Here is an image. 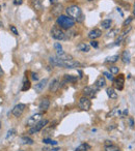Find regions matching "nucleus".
I'll list each match as a JSON object with an SVG mask.
<instances>
[{
    "mask_svg": "<svg viewBox=\"0 0 135 151\" xmlns=\"http://www.w3.org/2000/svg\"><path fill=\"white\" fill-rule=\"evenodd\" d=\"M30 81L25 77L23 80V86H22V91H27L30 88Z\"/></svg>",
    "mask_w": 135,
    "mask_h": 151,
    "instance_id": "5701e85b",
    "label": "nucleus"
},
{
    "mask_svg": "<svg viewBox=\"0 0 135 151\" xmlns=\"http://www.w3.org/2000/svg\"><path fill=\"white\" fill-rule=\"evenodd\" d=\"M116 34H119V29H113V30H111L110 32L108 33V36L113 37V36H115Z\"/></svg>",
    "mask_w": 135,
    "mask_h": 151,
    "instance_id": "473e14b6",
    "label": "nucleus"
},
{
    "mask_svg": "<svg viewBox=\"0 0 135 151\" xmlns=\"http://www.w3.org/2000/svg\"><path fill=\"white\" fill-rule=\"evenodd\" d=\"M43 150H45V151H59L60 149L59 148H51V149L45 148V149H43Z\"/></svg>",
    "mask_w": 135,
    "mask_h": 151,
    "instance_id": "ea45409f",
    "label": "nucleus"
},
{
    "mask_svg": "<svg viewBox=\"0 0 135 151\" xmlns=\"http://www.w3.org/2000/svg\"><path fill=\"white\" fill-rule=\"evenodd\" d=\"M20 142H21V144H23V145H32L33 144V140L28 137H22L21 139H20Z\"/></svg>",
    "mask_w": 135,
    "mask_h": 151,
    "instance_id": "4be33fe9",
    "label": "nucleus"
},
{
    "mask_svg": "<svg viewBox=\"0 0 135 151\" xmlns=\"http://www.w3.org/2000/svg\"><path fill=\"white\" fill-rule=\"evenodd\" d=\"M0 27H3V24L1 23V22H0Z\"/></svg>",
    "mask_w": 135,
    "mask_h": 151,
    "instance_id": "09e8293b",
    "label": "nucleus"
},
{
    "mask_svg": "<svg viewBox=\"0 0 135 151\" xmlns=\"http://www.w3.org/2000/svg\"><path fill=\"white\" fill-rule=\"evenodd\" d=\"M77 81V77L72 75H64V82L66 83H74Z\"/></svg>",
    "mask_w": 135,
    "mask_h": 151,
    "instance_id": "b1692460",
    "label": "nucleus"
},
{
    "mask_svg": "<svg viewBox=\"0 0 135 151\" xmlns=\"http://www.w3.org/2000/svg\"><path fill=\"white\" fill-rule=\"evenodd\" d=\"M90 149V146L88 144H86V143H83V144L79 145L77 148L75 149V151H87Z\"/></svg>",
    "mask_w": 135,
    "mask_h": 151,
    "instance_id": "393cba45",
    "label": "nucleus"
},
{
    "mask_svg": "<svg viewBox=\"0 0 135 151\" xmlns=\"http://www.w3.org/2000/svg\"><path fill=\"white\" fill-rule=\"evenodd\" d=\"M48 124V120H41L38 123H36L34 126H33L32 128H30L29 130V134H31V135H34L36 132H38L40 130H42L44 127H45L46 125Z\"/></svg>",
    "mask_w": 135,
    "mask_h": 151,
    "instance_id": "423d86ee",
    "label": "nucleus"
},
{
    "mask_svg": "<svg viewBox=\"0 0 135 151\" xmlns=\"http://www.w3.org/2000/svg\"><path fill=\"white\" fill-rule=\"evenodd\" d=\"M43 143L44 144H50V145H57L56 141H52L50 139H43Z\"/></svg>",
    "mask_w": 135,
    "mask_h": 151,
    "instance_id": "2f4dec72",
    "label": "nucleus"
},
{
    "mask_svg": "<svg viewBox=\"0 0 135 151\" xmlns=\"http://www.w3.org/2000/svg\"><path fill=\"white\" fill-rule=\"evenodd\" d=\"M50 34H51V36L56 40L66 39V33L62 31V29L60 28L59 26H57V25L52 27V29L50 31Z\"/></svg>",
    "mask_w": 135,
    "mask_h": 151,
    "instance_id": "20e7f679",
    "label": "nucleus"
},
{
    "mask_svg": "<svg viewBox=\"0 0 135 151\" xmlns=\"http://www.w3.org/2000/svg\"><path fill=\"white\" fill-rule=\"evenodd\" d=\"M128 115V109H126L125 111L123 112V114H122V117H125V116Z\"/></svg>",
    "mask_w": 135,
    "mask_h": 151,
    "instance_id": "a19ab883",
    "label": "nucleus"
},
{
    "mask_svg": "<svg viewBox=\"0 0 135 151\" xmlns=\"http://www.w3.org/2000/svg\"><path fill=\"white\" fill-rule=\"evenodd\" d=\"M77 50L80 51V52H84V53H87L90 52V47L85 43H80L78 46H77Z\"/></svg>",
    "mask_w": 135,
    "mask_h": 151,
    "instance_id": "a211bd4d",
    "label": "nucleus"
},
{
    "mask_svg": "<svg viewBox=\"0 0 135 151\" xmlns=\"http://www.w3.org/2000/svg\"><path fill=\"white\" fill-rule=\"evenodd\" d=\"M22 3H23V0H14L15 5H21Z\"/></svg>",
    "mask_w": 135,
    "mask_h": 151,
    "instance_id": "4c0bfd02",
    "label": "nucleus"
},
{
    "mask_svg": "<svg viewBox=\"0 0 135 151\" xmlns=\"http://www.w3.org/2000/svg\"><path fill=\"white\" fill-rule=\"evenodd\" d=\"M133 15H134V17H135V7H134V10H133Z\"/></svg>",
    "mask_w": 135,
    "mask_h": 151,
    "instance_id": "8fccbe9b",
    "label": "nucleus"
},
{
    "mask_svg": "<svg viewBox=\"0 0 135 151\" xmlns=\"http://www.w3.org/2000/svg\"><path fill=\"white\" fill-rule=\"evenodd\" d=\"M20 151H22V150H20Z\"/></svg>",
    "mask_w": 135,
    "mask_h": 151,
    "instance_id": "5fc2aeb1",
    "label": "nucleus"
},
{
    "mask_svg": "<svg viewBox=\"0 0 135 151\" xmlns=\"http://www.w3.org/2000/svg\"><path fill=\"white\" fill-rule=\"evenodd\" d=\"M105 151H121L120 150V148L118 146H115V145H109V146H105Z\"/></svg>",
    "mask_w": 135,
    "mask_h": 151,
    "instance_id": "cd10ccee",
    "label": "nucleus"
},
{
    "mask_svg": "<svg viewBox=\"0 0 135 151\" xmlns=\"http://www.w3.org/2000/svg\"><path fill=\"white\" fill-rule=\"evenodd\" d=\"M129 121H130V126L131 127H133V126H134V121H133V119L130 118L129 119Z\"/></svg>",
    "mask_w": 135,
    "mask_h": 151,
    "instance_id": "37998d69",
    "label": "nucleus"
},
{
    "mask_svg": "<svg viewBox=\"0 0 135 151\" xmlns=\"http://www.w3.org/2000/svg\"><path fill=\"white\" fill-rule=\"evenodd\" d=\"M75 22H76L75 20L70 18L69 16H64V15L58 16L56 20L57 26H59L62 29H66V30L71 29L75 25Z\"/></svg>",
    "mask_w": 135,
    "mask_h": 151,
    "instance_id": "7ed1b4c3",
    "label": "nucleus"
},
{
    "mask_svg": "<svg viewBox=\"0 0 135 151\" xmlns=\"http://www.w3.org/2000/svg\"><path fill=\"white\" fill-rule=\"evenodd\" d=\"M134 7H135V4H134Z\"/></svg>",
    "mask_w": 135,
    "mask_h": 151,
    "instance_id": "603ef678",
    "label": "nucleus"
},
{
    "mask_svg": "<svg viewBox=\"0 0 135 151\" xmlns=\"http://www.w3.org/2000/svg\"><path fill=\"white\" fill-rule=\"evenodd\" d=\"M57 1H58V0H50V2H51V4H56Z\"/></svg>",
    "mask_w": 135,
    "mask_h": 151,
    "instance_id": "49530a36",
    "label": "nucleus"
},
{
    "mask_svg": "<svg viewBox=\"0 0 135 151\" xmlns=\"http://www.w3.org/2000/svg\"><path fill=\"white\" fill-rule=\"evenodd\" d=\"M50 107V100L48 98H44L42 102L40 103V105H38V108H40L41 111H47L48 109H49Z\"/></svg>",
    "mask_w": 135,
    "mask_h": 151,
    "instance_id": "2eb2a0df",
    "label": "nucleus"
},
{
    "mask_svg": "<svg viewBox=\"0 0 135 151\" xmlns=\"http://www.w3.org/2000/svg\"><path fill=\"white\" fill-rule=\"evenodd\" d=\"M119 59H120V56H119V55H113V56L108 57V58H107V59H106V62H110V63H114V62L119 61Z\"/></svg>",
    "mask_w": 135,
    "mask_h": 151,
    "instance_id": "bb28decb",
    "label": "nucleus"
},
{
    "mask_svg": "<svg viewBox=\"0 0 135 151\" xmlns=\"http://www.w3.org/2000/svg\"><path fill=\"white\" fill-rule=\"evenodd\" d=\"M60 87V82L58 79H54L52 81V83L50 84V91L51 92H56Z\"/></svg>",
    "mask_w": 135,
    "mask_h": 151,
    "instance_id": "dca6fc26",
    "label": "nucleus"
},
{
    "mask_svg": "<svg viewBox=\"0 0 135 151\" xmlns=\"http://www.w3.org/2000/svg\"><path fill=\"white\" fill-rule=\"evenodd\" d=\"M54 48H55V50H56V52H57V51H60V50H62V45H60L59 43H55L54 44Z\"/></svg>",
    "mask_w": 135,
    "mask_h": 151,
    "instance_id": "f704fd0d",
    "label": "nucleus"
},
{
    "mask_svg": "<svg viewBox=\"0 0 135 151\" xmlns=\"http://www.w3.org/2000/svg\"><path fill=\"white\" fill-rule=\"evenodd\" d=\"M112 144H113V143H112L111 141H108V140L105 141V146H109V145H112Z\"/></svg>",
    "mask_w": 135,
    "mask_h": 151,
    "instance_id": "79ce46f5",
    "label": "nucleus"
},
{
    "mask_svg": "<svg viewBox=\"0 0 135 151\" xmlns=\"http://www.w3.org/2000/svg\"><path fill=\"white\" fill-rule=\"evenodd\" d=\"M10 31H12L13 33H14L15 35H19V32H18V30H17V28L15 26H10Z\"/></svg>",
    "mask_w": 135,
    "mask_h": 151,
    "instance_id": "c9c22d12",
    "label": "nucleus"
},
{
    "mask_svg": "<svg viewBox=\"0 0 135 151\" xmlns=\"http://www.w3.org/2000/svg\"><path fill=\"white\" fill-rule=\"evenodd\" d=\"M2 76H3V71H2V69H1V66H0V78H1Z\"/></svg>",
    "mask_w": 135,
    "mask_h": 151,
    "instance_id": "de8ad7c7",
    "label": "nucleus"
},
{
    "mask_svg": "<svg viewBox=\"0 0 135 151\" xmlns=\"http://www.w3.org/2000/svg\"><path fill=\"white\" fill-rule=\"evenodd\" d=\"M122 111L121 109L119 108H113L110 112H108L106 115V117H108V118H110V117H115V116H122Z\"/></svg>",
    "mask_w": 135,
    "mask_h": 151,
    "instance_id": "f3484780",
    "label": "nucleus"
},
{
    "mask_svg": "<svg viewBox=\"0 0 135 151\" xmlns=\"http://www.w3.org/2000/svg\"><path fill=\"white\" fill-rule=\"evenodd\" d=\"M105 85H106V80H105V77L104 76H100L99 78L96 80L95 82V87L97 88V89H102L103 87H105Z\"/></svg>",
    "mask_w": 135,
    "mask_h": 151,
    "instance_id": "f8f14e48",
    "label": "nucleus"
},
{
    "mask_svg": "<svg viewBox=\"0 0 135 151\" xmlns=\"http://www.w3.org/2000/svg\"><path fill=\"white\" fill-rule=\"evenodd\" d=\"M114 86H115L116 89L123 90L124 89V84H125V77L124 75H119V77L113 80Z\"/></svg>",
    "mask_w": 135,
    "mask_h": 151,
    "instance_id": "9d476101",
    "label": "nucleus"
},
{
    "mask_svg": "<svg viewBox=\"0 0 135 151\" xmlns=\"http://www.w3.org/2000/svg\"><path fill=\"white\" fill-rule=\"evenodd\" d=\"M50 63L52 64L53 66H59V67H64V69H77V67H80L81 63H79L78 61H75L73 59L69 60H64L60 59L59 57L57 56H51L49 58Z\"/></svg>",
    "mask_w": 135,
    "mask_h": 151,
    "instance_id": "f257e3e1",
    "label": "nucleus"
},
{
    "mask_svg": "<svg viewBox=\"0 0 135 151\" xmlns=\"http://www.w3.org/2000/svg\"><path fill=\"white\" fill-rule=\"evenodd\" d=\"M32 4H33V7H34V10H41L43 8V4H42V1H41V0H33Z\"/></svg>",
    "mask_w": 135,
    "mask_h": 151,
    "instance_id": "a878e982",
    "label": "nucleus"
},
{
    "mask_svg": "<svg viewBox=\"0 0 135 151\" xmlns=\"http://www.w3.org/2000/svg\"><path fill=\"white\" fill-rule=\"evenodd\" d=\"M106 93L108 95V97H110L111 99H116L118 98V92H115V90L113 88L109 87L106 89Z\"/></svg>",
    "mask_w": 135,
    "mask_h": 151,
    "instance_id": "6ab92c4d",
    "label": "nucleus"
},
{
    "mask_svg": "<svg viewBox=\"0 0 135 151\" xmlns=\"http://www.w3.org/2000/svg\"><path fill=\"white\" fill-rule=\"evenodd\" d=\"M78 106L82 111H88L90 109V107H92V103H90V100L88 99V97L82 96L79 99Z\"/></svg>",
    "mask_w": 135,
    "mask_h": 151,
    "instance_id": "39448f33",
    "label": "nucleus"
},
{
    "mask_svg": "<svg viewBox=\"0 0 135 151\" xmlns=\"http://www.w3.org/2000/svg\"><path fill=\"white\" fill-rule=\"evenodd\" d=\"M0 128H1V123H0Z\"/></svg>",
    "mask_w": 135,
    "mask_h": 151,
    "instance_id": "3c124183",
    "label": "nucleus"
},
{
    "mask_svg": "<svg viewBox=\"0 0 135 151\" xmlns=\"http://www.w3.org/2000/svg\"><path fill=\"white\" fill-rule=\"evenodd\" d=\"M66 15H68L70 18L74 19L75 21L79 22V23L83 22L84 18H85V16L83 15L82 10H81V8L79 6H77V5H72V6H69L66 10Z\"/></svg>",
    "mask_w": 135,
    "mask_h": 151,
    "instance_id": "f03ea898",
    "label": "nucleus"
},
{
    "mask_svg": "<svg viewBox=\"0 0 135 151\" xmlns=\"http://www.w3.org/2000/svg\"><path fill=\"white\" fill-rule=\"evenodd\" d=\"M78 73H79V78H82L83 77V73H82V71H80V69H78Z\"/></svg>",
    "mask_w": 135,
    "mask_h": 151,
    "instance_id": "a18cd8bd",
    "label": "nucleus"
},
{
    "mask_svg": "<svg viewBox=\"0 0 135 151\" xmlns=\"http://www.w3.org/2000/svg\"><path fill=\"white\" fill-rule=\"evenodd\" d=\"M99 89H97V88L94 86V87H92V86H86L84 89H83V94H84V96L85 97H88V98H92V97H95L96 96V93H97V91Z\"/></svg>",
    "mask_w": 135,
    "mask_h": 151,
    "instance_id": "6e6552de",
    "label": "nucleus"
},
{
    "mask_svg": "<svg viewBox=\"0 0 135 151\" xmlns=\"http://www.w3.org/2000/svg\"><path fill=\"white\" fill-rule=\"evenodd\" d=\"M0 8H1V6H0Z\"/></svg>",
    "mask_w": 135,
    "mask_h": 151,
    "instance_id": "864d4df0",
    "label": "nucleus"
},
{
    "mask_svg": "<svg viewBox=\"0 0 135 151\" xmlns=\"http://www.w3.org/2000/svg\"><path fill=\"white\" fill-rule=\"evenodd\" d=\"M14 134H15V130H8V132H7V135H6V139H10V136H13Z\"/></svg>",
    "mask_w": 135,
    "mask_h": 151,
    "instance_id": "e433bc0d",
    "label": "nucleus"
},
{
    "mask_svg": "<svg viewBox=\"0 0 135 151\" xmlns=\"http://www.w3.org/2000/svg\"><path fill=\"white\" fill-rule=\"evenodd\" d=\"M62 10V5L60 4V3H56V4H54V6H53L52 12L55 16H60Z\"/></svg>",
    "mask_w": 135,
    "mask_h": 151,
    "instance_id": "aec40b11",
    "label": "nucleus"
},
{
    "mask_svg": "<svg viewBox=\"0 0 135 151\" xmlns=\"http://www.w3.org/2000/svg\"><path fill=\"white\" fill-rule=\"evenodd\" d=\"M25 108H26V105H24V104H19V105H17V106H15L14 109L12 110L13 115H14L15 117H20V116H22V114L25 111Z\"/></svg>",
    "mask_w": 135,
    "mask_h": 151,
    "instance_id": "0eeeda50",
    "label": "nucleus"
},
{
    "mask_svg": "<svg viewBox=\"0 0 135 151\" xmlns=\"http://www.w3.org/2000/svg\"><path fill=\"white\" fill-rule=\"evenodd\" d=\"M111 25H112V21L109 19L103 20V21L101 22V26H102L103 29H109L111 27Z\"/></svg>",
    "mask_w": 135,
    "mask_h": 151,
    "instance_id": "412c9836",
    "label": "nucleus"
},
{
    "mask_svg": "<svg viewBox=\"0 0 135 151\" xmlns=\"http://www.w3.org/2000/svg\"><path fill=\"white\" fill-rule=\"evenodd\" d=\"M90 46H92V48L97 49V48L99 47V43H98L97 40H92V42H90Z\"/></svg>",
    "mask_w": 135,
    "mask_h": 151,
    "instance_id": "72a5a7b5",
    "label": "nucleus"
},
{
    "mask_svg": "<svg viewBox=\"0 0 135 151\" xmlns=\"http://www.w3.org/2000/svg\"><path fill=\"white\" fill-rule=\"evenodd\" d=\"M122 61L125 64H129L131 62V53L128 50H125L122 54Z\"/></svg>",
    "mask_w": 135,
    "mask_h": 151,
    "instance_id": "4468645a",
    "label": "nucleus"
},
{
    "mask_svg": "<svg viewBox=\"0 0 135 151\" xmlns=\"http://www.w3.org/2000/svg\"><path fill=\"white\" fill-rule=\"evenodd\" d=\"M31 76H32V79H33L34 81H38V73H31Z\"/></svg>",
    "mask_w": 135,
    "mask_h": 151,
    "instance_id": "58836bf2",
    "label": "nucleus"
},
{
    "mask_svg": "<svg viewBox=\"0 0 135 151\" xmlns=\"http://www.w3.org/2000/svg\"><path fill=\"white\" fill-rule=\"evenodd\" d=\"M102 36V31L100 29H92L90 33H88V37L92 40H95L96 38H99Z\"/></svg>",
    "mask_w": 135,
    "mask_h": 151,
    "instance_id": "ddd939ff",
    "label": "nucleus"
},
{
    "mask_svg": "<svg viewBox=\"0 0 135 151\" xmlns=\"http://www.w3.org/2000/svg\"><path fill=\"white\" fill-rule=\"evenodd\" d=\"M108 69H109V71L112 73V75H115V73H119V71H120V69H119V67L118 66H109L108 67Z\"/></svg>",
    "mask_w": 135,
    "mask_h": 151,
    "instance_id": "c85d7f7f",
    "label": "nucleus"
},
{
    "mask_svg": "<svg viewBox=\"0 0 135 151\" xmlns=\"http://www.w3.org/2000/svg\"><path fill=\"white\" fill-rule=\"evenodd\" d=\"M116 10H118V12H120V15H121L122 17H124L123 12H122V10H121V8H120V7H118V8H116Z\"/></svg>",
    "mask_w": 135,
    "mask_h": 151,
    "instance_id": "c03bdc74",
    "label": "nucleus"
},
{
    "mask_svg": "<svg viewBox=\"0 0 135 151\" xmlns=\"http://www.w3.org/2000/svg\"><path fill=\"white\" fill-rule=\"evenodd\" d=\"M133 21V17H128V19H126L125 22L123 23V26L124 27H127V26H130L131 22Z\"/></svg>",
    "mask_w": 135,
    "mask_h": 151,
    "instance_id": "c756f323",
    "label": "nucleus"
},
{
    "mask_svg": "<svg viewBox=\"0 0 135 151\" xmlns=\"http://www.w3.org/2000/svg\"><path fill=\"white\" fill-rule=\"evenodd\" d=\"M42 116H43V115H42L41 113L34 114V115H32L31 117H29V118L27 119L26 124L28 125V126H34L36 123H38L41 121V119H42Z\"/></svg>",
    "mask_w": 135,
    "mask_h": 151,
    "instance_id": "1a4fd4ad",
    "label": "nucleus"
},
{
    "mask_svg": "<svg viewBox=\"0 0 135 151\" xmlns=\"http://www.w3.org/2000/svg\"><path fill=\"white\" fill-rule=\"evenodd\" d=\"M47 83H48V79L47 78L43 79V80H41L38 84H36V86H34V90H36L38 93H41V92L45 89L46 85H47Z\"/></svg>",
    "mask_w": 135,
    "mask_h": 151,
    "instance_id": "9b49d317",
    "label": "nucleus"
},
{
    "mask_svg": "<svg viewBox=\"0 0 135 151\" xmlns=\"http://www.w3.org/2000/svg\"><path fill=\"white\" fill-rule=\"evenodd\" d=\"M103 76H105L108 80H110V81H113L114 80V78H113V76H112V73H110V71H104L103 73Z\"/></svg>",
    "mask_w": 135,
    "mask_h": 151,
    "instance_id": "7c9ffc66",
    "label": "nucleus"
}]
</instances>
